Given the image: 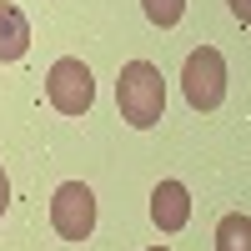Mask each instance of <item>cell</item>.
<instances>
[{
	"instance_id": "277c9868",
	"label": "cell",
	"mask_w": 251,
	"mask_h": 251,
	"mask_svg": "<svg viewBox=\"0 0 251 251\" xmlns=\"http://www.w3.org/2000/svg\"><path fill=\"white\" fill-rule=\"evenodd\" d=\"M50 226L60 241H86L96 231V196L86 181H66L50 196Z\"/></svg>"
},
{
	"instance_id": "30bf717a",
	"label": "cell",
	"mask_w": 251,
	"mask_h": 251,
	"mask_svg": "<svg viewBox=\"0 0 251 251\" xmlns=\"http://www.w3.org/2000/svg\"><path fill=\"white\" fill-rule=\"evenodd\" d=\"M5 206H10V181H5V171H0V216H5Z\"/></svg>"
},
{
	"instance_id": "52a82bcc",
	"label": "cell",
	"mask_w": 251,
	"mask_h": 251,
	"mask_svg": "<svg viewBox=\"0 0 251 251\" xmlns=\"http://www.w3.org/2000/svg\"><path fill=\"white\" fill-rule=\"evenodd\" d=\"M216 251H251V216L231 211L216 226Z\"/></svg>"
},
{
	"instance_id": "8fae6325",
	"label": "cell",
	"mask_w": 251,
	"mask_h": 251,
	"mask_svg": "<svg viewBox=\"0 0 251 251\" xmlns=\"http://www.w3.org/2000/svg\"><path fill=\"white\" fill-rule=\"evenodd\" d=\"M151 251H171V246H151Z\"/></svg>"
},
{
	"instance_id": "6da1fadb",
	"label": "cell",
	"mask_w": 251,
	"mask_h": 251,
	"mask_svg": "<svg viewBox=\"0 0 251 251\" xmlns=\"http://www.w3.org/2000/svg\"><path fill=\"white\" fill-rule=\"evenodd\" d=\"M116 106H121V121L136 126V131H151L166 116V80L151 60H126L121 66V80H116Z\"/></svg>"
},
{
	"instance_id": "5b68a950",
	"label": "cell",
	"mask_w": 251,
	"mask_h": 251,
	"mask_svg": "<svg viewBox=\"0 0 251 251\" xmlns=\"http://www.w3.org/2000/svg\"><path fill=\"white\" fill-rule=\"evenodd\" d=\"M151 221L161 231H181V226L191 221V191H186L181 181H161L151 191Z\"/></svg>"
},
{
	"instance_id": "9c48e42d",
	"label": "cell",
	"mask_w": 251,
	"mask_h": 251,
	"mask_svg": "<svg viewBox=\"0 0 251 251\" xmlns=\"http://www.w3.org/2000/svg\"><path fill=\"white\" fill-rule=\"evenodd\" d=\"M226 5H231V15L241 20V25H251V0H226Z\"/></svg>"
},
{
	"instance_id": "7a4b0ae2",
	"label": "cell",
	"mask_w": 251,
	"mask_h": 251,
	"mask_svg": "<svg viewBox=\"0 0 251 251\" xmlns=\"http://www.w3.org/2000/svg\"><path fill=\"white\" fill-rule=\"evenodd\" d=\"M181 91L191 111H216L226 100V55L216 46H196L181 66Z\"/></svg>"
},
{
	"instance_id": "3957f363",
	"label": "cell",
	"mask_w": 251,
	"mask_h": 251,
	"mask_svg": "<svg viewBox=\"0 0 251 251\" xmlns=\"http://www.w3.org/2000/svg\"><path fill=\"white\" fill-rule=\"evenodd\" d=\"M46 100H50L60 116H86L91 100H96V80H91V71H86V60L60 55L55 66L46 71Z\"/></svg>"
},
{
	"instance_id": "8992f818",
	"label": "cell",
	"mask_w": 251,
	"mask_h": 251,
	"mask_svg": "<svg viewBox=\"0 0 251 251\" xmlns=\"http://www.w3.org/2000/svg\"><path fill=\"white\" fill-rule=\"evenodd\" d=\"M30 50V20L20 5H10V0H0V60H20Z\"/></svg>"
},
{
	"instance_id": "ba28073f",
	"label": "cell",
	"mask_w": 251,
	"mask_h": 251,
	"mask_svg": "<svg viewBox=\"0 0 251 251\" xmlns=\"http://www.w3.org/2000/svg\"><path fill=\"white\" fill-rule=\"evenodd\" d=\"M141 10H146V20H151V25L171 30L176 20L186 15V0H141Z\"/></svg>"
}]
</instances>
